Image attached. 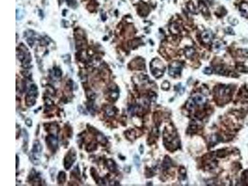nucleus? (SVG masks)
Wrapping results in <instances>:
<instances>
[{
  "mask_svg": "<svg viewBox=\"0 0 248 186\" xmlns=\"http://www.w3.org/2000/svg\"><path fill=\"white\" fill-rule=\"evenodd\" d=\"M42 151V146L41 142H39L38 140L34 141L32 151L30 152V156H29L30 161L34 165H39L40 164Z\"/></svg>",
  "mask_w": 248,
  "mask_h": 186,
  "instance_id": "1",
  "label": "nucleus"
},
{
  "mask_svg": "<svg viewBox=\"0 0 248 186\" xmlns=\"http://www.w3.org/2000/svg\"><path fill=\"white\" fill-rule=\"evenodd\" d=\"M106 166L107 167L108 169L111 172H115L117 170V166L115 161H113L111 159H109L106 161Z\"/></svg>",
  "mask_w": 248,
  "mask_h": 186,
  "instance_id": "10",
  "label": "nucleus"
},
{
  "mask_svg": "<svg viewBox=\"0 0 248 186\" xmlns=\"http://www.w3.org/2000/svg\"><path fill=\"white\" fill-rule=\"evenodd\" d=\"M106 113H107V115H109V116H112V115H114V114H115V111H114V110H113V109H112V108H109V109H107L106 110Z\"/></svg>",
  "mask_w": 248,
  "mask_h": 186,
  "instance_id": "20",
  "label": "nucleus"
},
{
  "mask_svg": "<svg viewBox=\"0 0 248 186\" xmlns=\"http://www.w3.org/2000/svg\"><path fill=\"white\" fill-rule=\"evenodd\" d=\"M241 12L243 16L248 17V5L247 4H243L240 7Z\"/></svg>",
  "mask_w": 248,
  "mask_h": 186,
  "instance_id": "12",
  "label": "nucleus"
},
{
  "mask_svg": "<svg viewBox=\"0 0 248 186\" xmlns=\"http://www.w3.org/2000/svg\"><path fill=\"white\" fill-rule=\"evenodd\" d=\"M66 181V174L63 171H60L57 177V181L59 184H63Z\"/></svg>",
  "mask_w": 248,
  "mask_h": 186,
  "instance_id": "11",
  "label": "nucleus"
},
{
  "mask_svg": "<svg viewBox=\"0 0 248 186\" xmlns=\"http://www.w3.org/2000/svg\"><path fill=\"white\" fill-rule=\"evenodd\" d=\"M67 3L70 6H73L76 4V0H67Z\"/></svg>",
  "mask_w": 248,
  "mask_h": 186,
  "instance_id": "25",
  "label": "nucleus"
},
{
  "mask_svg": "<svg viewBox=\"0 0 248 186\" xmlns=\"http://www.w3.org/2000/svg\"><path fill=\"white\" fill-rule=\"evenodd\" d=\"M192 99L194 103H195V105H204L206 103V98L204 96L200 95V94L195 95Z\"/></svg>",
  "mask_w": 248,
  "mask_h": 186,
  "instance_id": "8",
  "label": "nucleus"
},
{
  "mask_svg": "<svg viewBox=\"0 0 248 186\" xmlns=\"http://www.w3.org/2000/svg\"><path fill=\"white\" fill-rule=\"evenodd\" d=\"M195 103H194L193 99H189V100H188L187 104H186V108H187L188 110H192V109L195 107Z\"/></svg>",
  "mask_w": 248,
  "mask_h": 186,
  "instance_id": "14",
  "label": "nucleus"
},
{
  "mask_svg": "<svg viewBox=\"0 0 248 186\" xmlns=\"http://www.w3.org/2000/svg\"><path fill=\"white\" fill-rule=\"evenodd\" d=\"M140 147H141V150H142V151H141L140 153L142 154V153H143V146H142V145H141Z\"/></svg>",
  "mask_w": 248,
  "mask_h": 186,
  "instance_id": "27",
  "label": "nucleus"
},
{
  "mask_svg": "<svg viewBox=\"0 0 248 186\" xmlns=\"http://www.w3.org/2000/svg\"><path fill=\"white\" fill-rule=\"evenodd\" d=\"M27 43L29 45L32 46L34 44V41L32 39H27Z\"/></svg>",
  "mask_w": 248,
  "mask_h": 186,
  "instance_id": "26",
  "label": "nucleus"
},
{
  "mask_svg": "<svg viewBox=\"0 0 248 186\" xmlns=\"http://www.w3.org/2000/svg\"><path fill=\"white\" fill-rule=\"evenodd\" d=\"M16 157H17V160H17V166H17V168H18V163H19V158H18V156H17Z\"/></svg>",
  "mask_w": 248,
  "mask_h": 186,
  "instance_id": "28",
  "label": "nucleus"
},
{
  "mask_svg": "<svg viewBox=\"0 0 248 186\" xmlns=\"http://www.w3.org/2000/svg\"><path fill=\"white\" fill-rule=\"evenodd\" d=\"M182 65L179 62H174L170 65L169 68V74L172 77H178L182 70Z\"/></svg>",
  "mask_w": 248,
  "mask_h": 186,
  "instance_id": "4",
  "label": "nucleus"
},
{
  "mask_svg": "<svg viewBox=\"0 0 248 186\" xmlns=\"http://www.w3.org/2000/svg\"><path fill=\"white\" fill-rule=\"evenodd\" d=\"M54 73H55V76L57 78H60L61 76H62V71L60 70V69L59 68H57L54 71Z\"/></svg>",
  "mask_w": 248,
  "mask_h": 186,
  "instance_id": "19",
  "label": "nucleus"
},
{
  "mask_svg": "<svg viewBox=\"0 0 248 186\" xmlns=\"http://www.w3.org/2000/svg\"><path fill=\"white\" fill-rule=\"evenodd\" d=\"M230 89L225 86H221L218 89V94L220 97H227L230 94Z\"/></svg>",
  "mask_w": 248,
  "mask_h": 186,
  "instance_id": "7",
  "label": "nucleus"
},
{
  "mask_svg": "<svg viewBox=\"0 0 248 186\" xmlns=\"http://www.w3.org/2000/svg\"><path fill=\"white\" fill-rule=\"evenodd\" d=\"M202 41L204 42V43L206 44H209L211 43V41L213 39V34L210 30H206L204 31L201 34Z\"/></svg>",
  "mask_w": 248,
  "mask_h": 186,
  "instance_id": "6",
  "label": "nucleus"
},
{
  "mask_svg": "<svg viewBox=\"0 0 248 186\" xmlns=\"http://www.w3.org/2000/svg\"><path fill=\"white\" fill-rule=\"evenodd\" d=\"M165 66L160 60L156 58L151 61L150 63V70L152 75L156 78L161 77L165 71Z\"/></svg>",
  "mask_w": 248,
  "mask_h": 186,
  "instance_id": "2",
  "label": "nucleus"
},
{
  "mask_svg": "<svg viewBox=\"0 0 248 186\" xmlns=\"http://www.w3.org/2000/svg\"><path fill=\"white\" fill-rule=\"evenodd\" d=\"M223 45L220 42H216V43L214 44L213 45V49L214 51H216V52H219L220 50L223 48Z\"/></svg>",
  "mask_w": 248,
  "mask_h": 186,
  "instance_id": "16",
  "label": "nucleus"
},
{
  "mask_svg": "<svg viewBox=\"0 0 248 186\" xmlns=\"http://www.w3.org/2000/svg\"><path fill=\"white\" fill-rule=\"evenodd\" d=\"M97 140L101 144H105L107 142V138L103 134H98L97 136Z\"/></svg>",
  "mask_w": 248,
  "mask_h": 186,
  "instance_id": "15",
  "label": "nucleus"
},
{
  "mask_svg": "<svg viewBox=\"0 0 248 186\" xmlns=\"http://www.w3.org/2000/svg\"><path fill=\"white\" fill-rule=\"evenodd\" d=\"M212 70L210 68H206L204 70V73L206 75H210V74L212 73Z\"/></svg>",
  "mask_w": 248,
  "mask_h": 186,
  "instance_id": "23",
  "label": "nucleus"
},
{
  "mask_svg": "<svg viewBox=\"0 0 248 186\" xmlns=\"http://www.w3.org/2000/svg\"><path fill=\"white\" fill-rule=\"evenodd\" d=\"M46 142L48 148L51 149L55 150L58 146V140L57 138L53 135H49L46 138Z\"/></svg>",
  "mask_w": 248,
  "mask_h": 186,
  "instance_id": "5",
  "label": "nucleus"
},
{
  "mask_svg": "<svg viewBox=\"0 0 248 186\" xmlns=\"http://www.w3.org/2000/svg\"><path fill=\"white\" fill-rule=\"evenodd\" d=\"M161 87H162L163 89H168L169 88V83L168 81H166L162 84V86H161Z\"/></svg>",
  "mask_w": 248,
  "mask_h": 186,
  "instance_id": "21",
  "label": "nucleus"
},
{
  "mask_svg": "<svg viewBox=\"0 0 248 186\" xmlns=\"http://www.w3.org/2000/svg\"><path fill=\"white\" fill-rule=\"evenodd\" d=\"M76 160V151L74 149H71L68 153L64 159V167L66 170H68L71 168L74 162H75Z\"/></svg>",
  "mask_w": 248,
  "mask_h": 186,
  "instance_id": "3",
  "label": "nucleus"
},
{
  "mask_svg": "<svg viewBox=\"0 0 248 186\" xmlns=\"http://www.w3.org/2000/svg\"><path fill=\"white\" fill-rule=\"evenodd\" d=\"M23 138L25 141L27 142H28V138H29V136H28V133L25 130H23Z\"/></svg>",
  "mask_w": 248,
  "mask_h": 186,
  "instance_id": "22",
  "label": "nucleus"
},
{
  "mask_svg": "<svg viewBox=\"0 0 248 186\" xmlns=\"http://www.w3.org/2000/svg\"><path fill=\"white\" fill-rule=\"evenodd\" d=\"M133 161H134V163L136 166L139 167L140 166V158L138 156L135 155L134 157H133Z\"/></svg>",
  "mask_w": 248,
  "mask_h": 186,
  "instance_id": "18",
  "label": "nucleus"
},
{
  "mask_svg": "<svg viewBox=\"0 0 248 186\" xmlns=\"http://www.w3.org/2000/svg\"><path fill=\"white\" fill-rule=\"evenodd\" d=\"M194 53H195V50L193 48H186V50H185L186 56L189 58H192L194 56Z\"/></svg>",
  "mask_w": 248,
  "mask_h": 186,
  "instance_id": "13",
  "label": "nucleus"
},
{
  "mask_svg": "<svg viewBox=\"0 0 248 186\" xmlns=\"http://www.w3.org/2000/svg\"><path fill=\"white\" fill-rule=\"evenodd\" d=\"M36 98H37V97L27 94L26 98H25V102H26L27 105L29 107L33 106L36 104Z\"/></svg>",
  "mask_w": 248,
  "mask_h": 186,
  "instance_id": "9",
  "label": "nucleus"
},
{
  "mask_svg": "<svg viewBox=\"0 0 248 186\" xmlns=\"http://www.w3.org/2000/svg\"><path fill=\"white\" fill-rule=\"evenodd\" d=\"M164 167L165 168H169L171 166V160L168 158V156H166L164 160Z\"/></svg>",
  "mask_w": 248,
  "mask_h": 186,
  "instance_id": "17",
  "label": "nucleus"
},
{
  "mask_svg": "<svg viewBox=\"0 0 248 186\" xmlns=\"http://www.w3.org/2000/svg\"><path fill=\"white\" fill-rule=\"evenodd\" d=\"M25 125H26L27 127H31L32 126V120L30 119H27L26 120H25Z\"/></svg>",
  "mask_w": 248,
  "mask_h": 186,
  "instance_id": "24",
  "label": "nucleus"
}]
</instances>
